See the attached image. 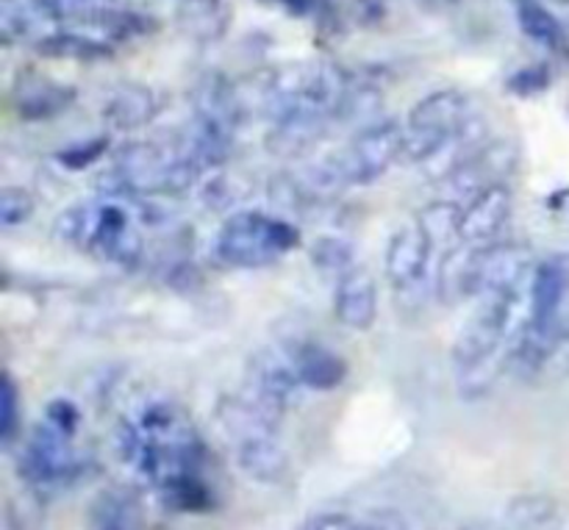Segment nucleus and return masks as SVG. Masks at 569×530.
Here are the masks:
<instances>
[{
	"label": "nucleus",
	"instance_id": "obj_1",
	"mask_svg": "<svg viewBox=\"0 0 569 530\" xmlns=\"http://www.w3.org/2000/svg\"><path fill=\"white\" fill-rule=\"evenodd\" d=\"M56 231L67 244L92 250L114 264L133 267L142 259L144 244L133 228L131 206L122 203L114 194H106L103 200H94V203L72 206L59 217Z\"/></svg>",
	"mask_w": 569,
	"mask_h": 530
},
{
	"label": "nucleus",
	"instance_id": "obj_2",
	"mask_svg": "<svg viewBox=\"0 0 569 530\" xmlns=\"http://www.w3.org/2000/svg\"><path fill=\"white\" fill-rule=\"evenodd\" d=\"M300 244V231L287 220L237 211L217 233V256L231 267H264Z\"/></svg>",
	"mask_w": 569,
	"mask_h": 530
},
{
	"label": "nucleus",
	"instance_id": "obj_3",
	"mask_svg": "<svg viewBox=\"0 0 569 530\" xmlns=\"http://www.w3.org/2000/svg\"><path fill=\"white\" fill-rule=\"evenodd\" d=\"M470 100L459 89H439L411 106L406 120V159L431 161L445 144L470 126Z\"/></svg>",
	"mask_w": 569,
	"mask_h": 530
},
{
	"label": "nucleus",
	"instance_id": "obj_4",
	"mask_svg": "<svg viewBox=\"0 0 569 530\" xmlns=\"http://www.w3.org/2000/svg\"><path fill=\"white\" fill-rule=\"evenodd\" d=\"M406 159V126L395 120L361 128L328 164V178L339 183H372Z\"/></svg>",
	"mask_w": 569,
	"mask_h": 530
},
{
	"label": "nucleus",
	"instance_id": "obj_5",
	"mask_svg": "<svg viewBox=\"0 0 569 530\" xmlns=\"http://www.w3.org/2000/svg\"><path fill=\"white\" fill-rule=\"evenodd\" d=\"M517 294H487L481 298L476 314L461 328L453 344V364L461 376L487 370L489 361L498 359L500 344L506 342L511 328V311H515Z\"/></svg>",
	"mask_w": 569,
	"mask_h": 530
},
{
	"label": "nucleus",
	"instance_id": "obj_6",
	"mask_svg": "<svg viewBox=\"0 0 569 530\" xmlns=\"http://www.w3.org/2000/svg\"><path fill=\"white\" fill-rule=\"evenodd\" d=\"M78 470L70 437L50 422L33 428L20 459V472L31 483H59Z\"/></svg>",
	"mask_w": 569,
	"mask_h": 530
},
{
	"label": "nucleus",
	"instance_id": "obj_7",
	"mask_svg": "<svg viewBox=\"0 0 569 530\" xmlns=\"http://www.w3.org/2000/svg\"><path fill=\"white\" fill-rule=\"evenodd\" d=\"M528 272H531V253L522 244L476 248V298L517 294Z\"/></svg>",
	"mask_w": 569,
	"mask_h": 530
},
{
	"label": "nucleus",
	"instance_id": "obj_8",
	"mask_svg": "<svg viewBox=\"0 0 569 530\" xmlns=\"http://www.w3.org/2000/svg\"><path fill=\"white\" fill-rule=\"evenodd\" d=\"M433 242L422 222H409V226L398 228L389 239L387 248V278L395 289L406 292L415 289L422 281L428 270V259H431Z\"/></svg>",
	"mask_w": 569,
	"mask_h": 530
},
{
	"label": "nucleus",
	"instance_id": "obj_9",
	"mask_svg": "<svg viewBox=\"0 0 569 530\" xmlns=\"http://www.w3.org/2000/svg\"><path fill=\"white\" fill-rule=\"evenodd\" d=\"M192 117L233 139V131L244 120V100L231 81L209 72L192 89Z\"/></svg>",
	"mask_w": 569,
	"mask_h": 530
},
{
	"label": "nucleus",
	"instance_id": "obj_10",
	"mask_svg": "<svg viewBox=\"0 0 569 530\" xmlns=\"http://www.w3.org/2000/svg\"><path fill=\"white\" fill-rule=\"evenodd\" d=\"M300 387L303 383H300L298 372H295L292 359L289 356L267 353L256 359L253 367H250V387L244 394L264 406V409L276 411L278 417H283L289 406L298 400Z\"/></svg>",
	"mask_w": 569,
	"mask_h": 530
},
{
	"label": "nucleus",
	"instance_id": "obj_11",
	"mask_svg": "<svg viewBox=\"0 0 569 530\" xmlns=\"http://www.w3.org/2000/svg\"><path fill=\"white\" fill-rule=\"evenodd\" d=\"M511 200L515 194L509 192V187H492L487 192L476 194V198L467 203V209H461L459 217V239L472 248H487L495 244V239L500 237V231L506 228L511 217Z\"/></svg>",
	"mask_w": 569,
	"mask_h": 530
},
{
	"label": "nucleus",
	"instance_id": "obj_12",
	"mask_svg": "<svg viewBox=\"0 0 569 530\" xmlns=\"http://www.w3.org/2000/svg\"><path fill=\"white\" fill-rule=\"evenodd\" d=\"M517 164V150L509 142H492L483 144L470 161L459 167L453 176L448 178L450 187L456 189V194H467V198H476V194L487 192L492 187H503V181L509 178V172Z\"/></svg>",
	"mask_w": 569,
	"mask_h": 530
},
{
	"label": "nucleus",
	"instance_id": "obj_13",
	"mask_svg": "<svg viewBox=\"0 0 569 530\" xmlns=\"http://www.w3.org/2000/svg\"><path fill=\"white\" fill-rule=\"evenodd\" d=\"M53 0H0V39L6 44H39L59 31Z\"/></svg>",
	"mask_w": 569,
	"mask_h": 530
},
{
	"label": "nucleus",
	"instance_id": "obj_14",
	"mask_svg": "<svg viewBox=\"0 0 569 530\" xmlns=\"http://www.w3.org/2000/svg\"><path fill=\"white\" fill-rule=\"evenodd\" d=\"M333 314L350 331H370L378 317V287L370 270L356 264L337 278Z\"/></svg>",
	"mask_w": 569,
	"mask_h": 530
},
{
	"label": "nucleus",
	"instance_id": "obj_15",
	"mask_svg": "<svg viewBox=\"0 0 569 530\" xmlns=\"http://www.w3.org/2000/svg\"><path fill=\"white\" fill-rule=\"evenodd\" d=\"M11 103L22 120H50V117L64 114L76 103V89L48 76H39V72H26L17 78L14 89H11Z\"/></svg>",
	"mask_w": 569,
	"mask_h": 530
},
{
	"label": "nucleus",
	"instance_id": "obj_16",
	"mask_svg": "<svg viewBox=\"0 0 569 530\" xmlns=\"http://www.w3.org/2000/svg\"><path fill=\"white\" fill-rule=\"evenodd\" d=\"M569 294V259L550 256L531 278V326H556Z\"/></svg>",
	"mask_w": 569,
	"mask_h": 530
},
{
	"label": "nucleus",
	"instance_id": "obj_17",
	"mask_svg": "<svg viewBox=\"0 0 569 530\" xmlns=\"http://www.w3.org/2000/svg\"><path fill=\"white\" fill-rule=\"evenodd\" d=\"M289 359H292L300 383L306 389H315V392H331V389L342 387L345 378H348V364H345L342 356L320 342L298 344V348H292Z\"/></svg>",
	"mask_w": 569,
	"mask_h": 530
},
{
	"label": "nucleus",
	"instance_id": "obj_18",
	"mask_svg": "<svg viewBox=\"0 0 569 530\" xmlns=\"http://www.w3.org/2000/svg\"><path fill=\"white\" fill-rule=\"evenodd\" d=\"M237 448V464L250 481L276 487L283 483L289 476V456L281 448L278 437H253L233 442Z\"/></svg>",
	"mask_w": 569,
	"mask_h": 530
},
{
	"label": "nucleus",
	"instance_id": "obj_19",
	"mask_svg": "<svg viewBox=\"0 0 569 530\" xmlns=\"http://www.w3.org/2000/svg\"><path fill=\"white\" fill-rule=\"evenodd\" d=\"M159 111L153 89L144 83H120L109 92L103 103V120L114 131H139L148 126Z\"/></svg>",
	"mask_w": 569,
	"mask_h": 530
},
{
	"label": "nucleus",
	"instance_id": "obj_20",
	"mask_svg": "<svg viewBox=\"0 0 569 530\" xmlns=\"http://www.w3.org/2000/svg\"><path fill=\"white\" fill-rule=\"evenodd\" d=\"M331 120L333 117L328 114L287 117V120L276 122L272 133L267 137V150L281 156V159H298V156H306L326 139L328 122Z\"/></svg>",
	"mask_w": 569,
	"mask_h": 530
},
{
	"label": "nucleus",
	"instance_id": "obj_21",
	"mask_svg": "<svg viewBox=\"0 0 569 530\" xmlns=\"http://www.w3.org/2000/svg\"><path fill=\"white\" fill-rule=\"evenodd\" d=\"M176 22L187 37L211 42V39H220L228 31L231 9L222 0H183L178 6Z\"/></svg>",
	"mask_w": 569,
	"mask_h": 530
},
{
	"label": "nucleus",
	"instance_id": "obj_22",
	"mask_svg": "<svg viewBox=\"0 0 569 530\" xmlns=\"http://www.w3.org/2000/svg\"><path fill=\"white\" fill-rule=\"evenodd\" d=\"M92 530H144V511L128 489H109L92 506Z\"/></svg>",
	"mask_w": 569,
	"mask_h": 530
},
{
	"label": "nucleus",
	"instance_id": "obj_23",
	"mask_svg": "<svg viewBox=\"0 0 569 530\" xmlns=\"http://www.w3.org/2000/svg\"><path fill=\"white\" fill-rule=\"evenodd\" d=\"M439 294L445 303L476 298V248L472 244L448 250L439 270Z\"/></svg>",
	"mask_w": 569,
	"mask_h": 530
},
{
	"label": "nucleus",
	"instance_id": "obj_24",
	"mask_svg": "<svg viewBox=\"0 0 569 530\" xmlns=\"http://www.w3.org/2000/svg\"><path fill=\"white\" fill-rule=\"evenodd\" d=\"M39 56L44 59H59V61H100L111 56V44L103 42L98 37H89L81 31H56L50 37H44L42 42L33 44Z\"/></svg>",
	"mask_w": 569,
	"mask_h": 530
},
{
	"label": "nucleus",
	"instance_id": "obj_25",
	"mask_svg": "<svg viewBox=\"0 0 569 530\" xmlns=\"http://www.w3.org/2000/svg\"><path fill=\"white\" fill-rule=\"evenodd\" d=\"M517 20H520V28L526 31V37L545 44V48L559 50L567 44L565 26L542 3H537V0H520L517 3Z\"/></svg>",
	"mask_w": 569,
	"mask_h": 530
},
{
	"label": "nucleus",
	"instance_id": "obj_26",
	"mask_svg": "<svg viewBox=\"0 0 569 530\" xmlns=\"http://www.w3.org/2000/svg\"><path fill=\"white\" fill-rule=\"evenodd\" d=\"M309 259L315 261L317 270L326 272V276H337V278H342L350 267H356L350 244L342 242V239H333V237L317 239L309 250Z\"/></svg>",
	"mask_w": 569,
	"mask_h": 530
},
{
	"label": "nucleus",
	"instance_id": "obj_27",
	"mask_svg": "<svg viewBox=\"0 0 569 530\" xmlns=\"http://www.w3.org/2000/svg\"><path fill=\"white\" fill-rule=\"evenodd\" d=\"M17 428H20V389L6 372L0 378V442L9 444L17 437Z\"/></svg>",
	"mask_w": 569,
	"mask_h": 530
},
{
	"label": "nucleus",
	"instance_id": "obj_28",
	"mask_svg": "<svg viewBox=\"0 0 569 530\" xmlns=\"http://www.w3.org/2000/svg\"><path fill=\"white\" fill-rule=\"evenodd\" d=\"M33 214V194L22 187L0 189V226L17 228L31 220Z\"/></svg>",
	"mask_w": 569,
	"mask_h": 530
},
{
	"label": "nucleus",
	"instance_id": "obj_29",
	"mask_svg": "<svg viewBox=\"0 0 569 530\" xmlns=\"http://www.w3.org/2000/svg\"><path fill=\"white\" fill-rule=\"evenodd\" d=\"M509 517L520 528H537L553 517V503L548 498H520L509 506Z\"/></svg>",
	"mask_w": 569,
	"mask_h": 530
},
{
	"label": "nucleus",
	"instance_id": "obj_30",
	"mask_svg": "<svg viewBox=\"0 0 569 530\" xmlns=\"http://www.w3.org/2000/svg\"><path fill=\"white\" fill-rule=\"evenodd\" d=\"M550 83V72L545 70L542 64H533V67H522L520 72L509 78V89L517 94H537L542 89H548Z\"/></svg>",
	"mask_w": 569,
	"mask_h": 530
},
{
	"label": "nucleus",
	"instance_id": "obj_31",
	"mask_svg": "<svg viewBox=\"0 0 569 530\" xmlns=\"http://www.w3.org/2000/svg\"><path fill=\"white\" fill-rule=\"evenodd\" d=\"M106 148H109V142H106V139H94V142L81 144V148H70V150H64V153H59V161L64 167H70V170H81V167L92 164L98 156H103Z\"/></svg>",
	"mask_w": 569,
	"mask_h": 530
},
{
	"label": "nucleus",
	"instance_id": "obj_32",
	"mask_svg": "<svg viewBox=\"0 0 569 530\" xmlns=\"http://www.w3.org/2000/svg\"><path fill=\"white\" fill-rule=\"evenodd\" d=\"M48 422L53 428H59V431H64L67 437H72L78 422V411L72 409V403H67V400H56V403L48 406Z\"/></svg>",
	"mask_w": 569,
	"mask_h": 530
},
{
	"label": "nucleus",
	"instance_id": "obj_33",
	"mask_svg": "<svg viewBox=\"0 0 569 530\" xmlns=\"http://www.w3.org/2000/svg\"><path fill=\"white\" fill-rule=\"evenodd\" d=\"M306 530H370L367 522L353 520L348 514H320L315 520H309Z\"/></svg>",
	"mask_w": 569,
	"mask_h": 530
},
{
	"label": "nucleus",
	"instance_id": "obj_34",
	"mask_svg": "<svg viewBox=\"0 0 569 530\" xmlns=\"http://www.w3.org/2000/svg\"><path fill=\"white\" fill-rule=\"evenodd\" d=\"M367 526H370V530H409L406 522L398 514H392V511H383V514L372 517V522H367Z\"/></svg>",
	"mask_w": 569,
	"mask_h": 530
},
{
	"label": "nucleus",
	"instance_id": "obj_35",
	"mask_svg": "<svg viewBox=\"0 0 569 530\" xmlns=\"http://www.w3.org/2000/svg\"><path fill=\"white\" fill-rule=\"evenodd\" d=\"M270 3L283 6V9L292 11V14H315L320 0H270Z\"/></svg>",
	"mask_w": 569,
	"mask_h": 530
}]
</instances>
